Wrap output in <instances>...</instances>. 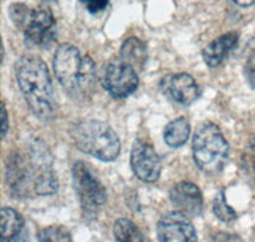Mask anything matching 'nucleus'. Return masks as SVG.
<instances>
[{
	"label": "nucleus",
	"instance_id": "f257e3e1",
	"mask_svg": "<svg viewBox=\"0 0 255 242\" xmlns=\"http://www.w3.org/2000/svg\"><path fill=\"white\" fill-rule=\"evenodd\" d=\"M5 181L13 196L27 199L32 195L49 196L58 191L59 180L52 168V157L44 141L31 140L23 149L9 154Z\"/></svg>",
	"mask_w": 255,
	"mask_h": 242
},
{
	"label": "nucleus",
	"instance_id": "f03ea898",
	"mask_svg": "<svg viewBox=\"0 0 255 242\" xmlns=\"http://www.w3.org/2000/svg\"><path fill=\"white\" fill-rule=\"evenodd\" d=\"M15 78L31 113L42 121L55 116V96L46 63L36 55H24L15 63Z\"/></svg>",
	"mask_w": 255,
	"mask_h": 242
},
{
	"label": "nucleus",
	"instance_id": "7ed1b4c3",
	"mask_svg": "<svg viewBox=\"0 0 255 242\" xmlns=\"http://www.w3.org/2000/svg\"><path fill=\"white\" fill-rule=\"evenodd\" d=\"M54 73L65 92L76 101H84L95 92L96 64L70 43L58 46L54 60Z\"/></svg>",
	"mask_w": 255,
	"mask_h": 242
},
{
	"label": "nucleus",
	"instance_id": "20e7f679",
	"mask_svg": "<svg viewBox=\"0 0 255 242\" xmlns=\"http://www.w3.org/2000/svg\"><path fill=\"white\" fill-rule=\"evenodd\" d=\"M70 136L81 152L104 162L115 161L120 154V139L118 134L100 120L86 119L70 129Z\"/></svg>",
	"mask_w": 255,
	"mask_h": 242
},
{
	"label": "nucleus",
	"instance_id": "39448f33",
	"mask_svg": "<svg viewBox=\"0 0 255 242\" xmlns=\"http://www.w3.org/2000/svg\"><path fill=\"white\" fill-rule=\"evenodd\" d=\"M230 145L213 122L202 124L193 138V158L202 172L218 175L229 161Z\"/></svg>",
	"mask_w": 255,
	"mask_h": 242
},
{
	"label": "nucleus",
	"instance_id": "423d86ee",
	"mask_svg": "<svg viewBox=\"0 0 255 242\" xmlns=\"http://www.w3.org/2000/svg\"><path fill=\"white\" fill-rule=\"evenodd\" d=\"M9 17L31 45L44 47L55 41L56 22L50 9L14 3L9 6Z\"/></svg>",
	"mask_w": 255,
	"mask_h": 242
},
{
	"label": "nucleus",
	"instance_id": "0eeeda50",
	"mask_svg": "<svg viewBox=\"0 0 255 242\" xmlns=\"http://www.w3.org/2000/svg\"><path fill=\"white\" fill-rule=\"evenodd\" d=\"M73 186L83 211L95 214L108 200V191L92 168L86 162L78 161L72 168Z\"/></svg>",
	"mask_w": 255,
	"mask_h": 242
},
{
	"label": "nucleus",
	"instance_id": "6e6552de",
	"mask_svg": "<svg viewBox=\"0 0 255 242\" xmlns=\"http://www.w3.org/2000/svg\"><path fill=\"white\" fill-rule=\"evenodd\" d=\"M101 84L114 98H125L135 92L139 86V78L131 64L118 58L105 67Z\"/></svg>",
	"mask_w": 255,
	"mask_h": 242
},
{
	"label": "nucleus",
	"instance_id": "1a4fd4ad",
	"mask_svg": "<svg viewBox=\"0 0 255 242\" xmlns=\"http://www.w3.org/2000/svg\"><path fill=\"white\" fill-rule=\"evenodd\" d=\"M131 170L136 179L144 182H156L159 179L162 163L154 148L143 140H135L130 153Z\"/></svg>",
	"mask_w": 255,
	"mask_h": 242
},
{
	"label": "nucleus",
	"instance_id": "9d476101",
	"mask_svg": "<svg viewBox=\"0 0 255 242\" xmlns=\"http://www.w3.org/2000/svg\"><path fill=\"white\" fill-rule=\"evenodd\" d=\"M157 236L162 242H194L197 231L188 216L179 211L166 213L157 223Z\"/></svg>",
	"mask_w": 255,
	"mask_h": 242
},
{
	"label": "nucleus",
	"instance_id": "9b49d317",
	"mask_svg": "<svg viewBox=\"0 0 255 242\" xmlns=\"http://www.w3.org/2000/svg\"><path fill=\"white\" fill-rule=\"evenodd\" d=\"M170 202L176 211L189 217H199L203 213V195L193 182L181 181L175 185L170 191Z\"/></svg>",
	"mask_w": 255,
	"mask_h": 242
},
{
	"label": "nucleus",
	"instance_id": "f8f14e48",
	"mask_svg": "<svg viewBox=\"0 0 255 242\" xmlns=\"http://www.w3.org/2000/svg\"><path fill=\"white\" fill-rule=\"evenodd\" d=\"M161 87L165 95L181 106H189L199 96V87L195 79L188 73L167 75L161 82Z\"/></svg>",
	"mask_w": 255,
	"mask_h": 242
},
{
	"label": "nucleus",
	"instance_id": "ddd939ff",
	"mask_svg": "<svg viewBox=\"0 0 255 242\" xmlns=\"http://www.w3.org/2000/svg\"><path fill=\"white\" fill-rule=\"evenodd\" d=\"M239 43V33L235 31L227 32L225 35L208 43L202 51L204 63L209 68H217L225 61L230 52L236 49Z\"/></svg>",
	"mask_w": 255,
	"mask_h": 242
},
{
	"label": "nucleus",
	"instance_id": "4468645a",
	"mask_svg": "<svg viewBox=\"0 0 255 242\" xmlns=\"http://www.w3.org/2000/svg\"><path fill=\"white\" fill-rule=\"evenodd\" d=\"M190 135V124L188 119L177 118L170 121L163 130V139L170 148L183 147Z\"/></svg>",
	"mask_w": 255,
	"mask_h": 242
},
{
	"label": "nucleus",
	"instance_id": "2eb2a0df",
	"mask_svg": "<svg viewBox=\"0 0 255 242\" xmlns=\"http://www.w3.org/2000/svg\"><path fill=\"white\" fill-rule=\"evenodd\" d=\"M147 55V47L144 42L136 37L128 38L120 49V58L138 69H142L144 67Z\"/></svg>",
	"mask_w": 255,
	"mask_h": 242
},
{
	"label": "nucleus",
	"instance_id": "dca6fc26",
	"mask_svg": "<svg viewBox=\"0 0 255 242\" xmlns=\"http://www.w3.org/2000/svg\"><path fill=\"white\" fill-rule=\"evenodd\" d=\"M24 228V219L13 208H1V241H12Z\"/></svg>",
	"mask_w": 255,
	"mask_h": 242
},
{
	"label": "nucleus",
	"instance_id": "f3484780",
	"mask_svg": "<svg viewBox=\"0 0 255 242\" xmlns=\"http://www.w3.org/2000/svg\"><path fill=\"white\" fill-rule=\"evenodd\" d=\"M114 236L119 242H142L144 236L140 230L127 218L118 219L114 225Z\"/></svg>",
	"mask_w": 255,
	"mask_h": 242
},
{
	"label": "nucleus",
	"instance_id": "a211bd4d",
	"mask_svg": "<svg viewBox=\"0 0 255 242\" xmlns=\"http://www.w3.org/2000/svg\"><path fill=\"white\" fill-rule=\"evenodd\" d=\"M213 213L220 219L221 222H232L236 219L235 209H232L227 204L226 196H225V190H220L215 196L213 200Z\"/></svg>",
	"mask_w": 255,
	"mask_h": 242
},
{
	"label": "nucleus",
	"instance_id": "6ab92c4d",
	"mask_svg": "<svg viewBox=\"0 0 255 242\" xmlns=\"http://www.w3.org/2000/svg\"><path fill=\"white\" fill-rule=\"evenodd\" d=\"M37 240L41 242H70L72 234L64 226H50L38 231Z\"/></svg>",
	"mask_w": 255,
	"mask_h": 242
},
{
	"label": "nucleus",
	"instance_id": "aec40b11",
	"mask_svg": "<svg viewBox=\"0 0 255 242\" xmlns=\"http://www.w3.org/2000/svg\"><path fill=\"white\" fill-rule=\"evenodd\" d=\"M91 14H99L108 8L109 0H79Z\"/></svg>",
	"mask_w": 255,
	"mask_h": 242
},
{
	"label": "nucleus",
	"instance_id": "412c9836",
	"mask_svg": "<svg viewBox=\"0 0 255 242\" xmlns=\"http://www.w3.org/2000/svg\"><path fill=\"white\" fill-rule=\"evenodd\" d=\"M244 74H245V78H247L249 86L252 87L253 90H255V50L252 52L247 64H245Z\"/></svg>",
	"mask_w": 255,
	"mask_h": 242
},
{
	"label": "nucleus",
	"instance_id": "4be33fe9",
	"mask_svg": "<svg viewBox=\"0 0 255 242\" xmlns=\"http://www.w3.org/2000/svg\"><path fill=\"white\" fill-rule=\"evenodd\" d=\"M8 113H6L5 105H1V138H5L6 134H8Z\"/></svg>",
	"mask_w": 255,
	"mask_h": 242
},
{
	"label": "nucleus",
	"instance_id": "5701e85b",
	"mask_svg": "<svg viewBox=\"0 0 255 242\" xmlns=\"http://www.w3.org/2000/svg\"><path fill=\"white\" fill-rule=\"evenodd\" d=\"M234 3L240 6H252L255 5V0H232Z\"/></svg>",
	"mask_w": 255,
	"mask_h": 242
},
{
	"label": "nucleus",
	"instance_id": "b1692460",
	"mask_svg": "<svg viewBox=\"0 0 255 242\" xmlns=\"http://www.w3.org/2000/svg\"><path fill=\"white\" fill-rule=\"evenodd\" d=\"M223 236L225 237H216V239H213V240H216V241H220V240H230V241H234V240H238V241H240V239H239V237H227L229 236V235L227 234H223Z\"/></svg>",
	"mask_w": 255,
	"mask_h": 242
},
{
	"label": "nucleus",
	"instance_id": "393cba45",
	"mask_svg": "<svg viewBox=\"0 0 255 242\" xmlns=\"http://www.w3.org/2000/svg\"><path fill=\"white\" fill-rule=\"evenodd\" d=\"M47 1H56V0H47Z\"/></svg>",
	"mask_w": 255,
	"mask_h": 242
}]
</instances>
